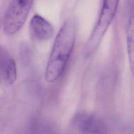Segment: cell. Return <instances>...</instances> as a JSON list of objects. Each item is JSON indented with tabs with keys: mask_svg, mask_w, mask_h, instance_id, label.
<instances>
[{
	"mask_svg": "<svg viewBox=\"0 0 134 134\" xmlns=\"http://www.w3.org/2000/svg\"><path fill=\"white\" fill-rule=\"evenodd\" d=\"M75 39V23L70 19L62 25L54 40L45 70L47 82H54L62 76L74 48Z\"/></svg>",
	"mask_w": 134,
	"mask_h": 134,
	"instance_id": "1",
	"label": "cell"
},
{
	"mask_svg": "<svg viewBox=\"0 0 134 134\" xmlns=\"http://www.w3.org/2000/svg\"><path fill=\"white\" fill-rule=\"evenodd\" d=\"M119 0H103L97 23L83 49V54L88 58L95 52L113 21Z\"/></svg>",
	"mask_w": 134,
	"mask_h": 134,
	"instance_id": "2",
	"label": "cell"
},
{
	"mask_svg": "<svg viewBox=\"0 0 134 134\" xmlns=\"http://www.w3.org/2000/svg\"><path fill=\"white\" fill-rule=\"evenodd\" d=\"M34 0H12L4 16L3 29L9 36L17 33L25 23Z\"/></svg>",
	"mask_w": 134,
	"mask_h": 134,
	"instance_id": "3",
	"label": "cell"
},
{
	"mask_svg": "<svg viewBox=\"0 0 134 134\" xmlns=\"http://www.w3.org/2000/svg\"><path fill=\"white\" fill-rule=\"evenodd\" d=\"M74 122L78 129L83 133H107V128L105 123L96 116L86 114H77Z\"/></svg>",
	"mask_w": 134,
	"mask_h": 134,
	"instance_id": "4",
	"label": "cell"
},
{
	"mask_svg": "<svg viewBox=\"0 0 134 134\" xmlns=\"http://www.w3.org/2000/svg\"><path fill=\"white\" fill-rule=\"evenodd\" d=\"M17 77L15 61L8 49L3 46L0 48V79L6 85L13 84Z\"/></svg>",
	"mask_w": 134,
	"mask_h": 134,
	"instance_id": "5",
	"label": "cell"
},
{
	"mask_svg": "<svg viewBox=\"0 0 134 134\" xmlns=\"http://www.w3.org/2000/svg\"><path fill=\"white\" fill-rule=\"evenodd\" d=\"M29 31L32 37L38 41H46L51 39L54 34L52 25L41 16L36 14L29 23Z\"/></svg>",
	"mask_w": 134,
	"mask_h": 134,
	"instance_id": "6",
	"label": "cell"
},
{
	"mask_svg": "<svg viewBox=\"0 0 134 134\" xmlns=\"http://www.w3.org/2000/svg\"><path fill=\"white\" fill-rule=\"evenodd\" d=\"M130 15L128 20L126 43L127 54L130 70L132 76L134 77V1H131Z\"/></svg>",
	"mask_w": 134,
	"mask_h": 134,
	"instance_id": "7",
	"label": "cell"
}]
</instances>
